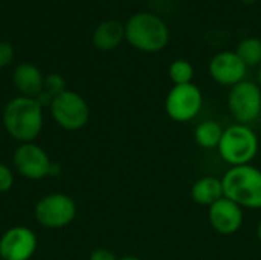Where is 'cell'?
<instances>
[{"instance_id":"obj_8","label":"cell","mask_w":261,"mask_h":260,"mask_svg":"<svg viewBox=\"0 0 261 260\" xmlns=\"http://www.w3.org/2000/svg\"><path fill=\"white\" fill-rule=\"evenodd\" d=\"M34 215L38 224L46 228H63L75 219L76 205L70 196L52 193L37 202Z\"/></svg>"},{"instance_id":"obj_17","label":"cell","mask_w":261,"mask_h":260,"mask_svg":"<svg viewBox=\"0 0 261 260\" xmlns=\"http://www.w3.org/2000/svg\"><path fill=\"white\" fill-rule=\"evenodd\" d=\"M236 54L246 64V67H257L261 63V40L257 37H246L237 44Z\"/></svg>"},{"instance_id":"obj_15","label":"cell","mask_w":261,"mask_h":260,"mask_svg":"<svg viewBox=\"0 0 261 260\" xmlns=\"http://www.w3.org/2000/svg\"><path fill=\"white\" fill-rule=\"evenodd\" d=\"M191 198L199 205L211 207L213 204L225 198L222 179L216 176H203L197 179L191 187Z\"/></svg>"},{"instance_id":"obj_23","label":"cell","mask_w":261,"mask_h":260,"mask_svg":"<svg viewBox=\"0 0 261 260\" xmlns=\"http://www.w3.org/2000/svg\"><path fill=\"white\" fill-rule=\"evenodd\" d=\"M35 100H37V103L44 109V107H50L52 106V101H54V97L52 95H49L47 92H44V90H41L37 97H35Z\"/></svg>"},{"instance_id":"obj_13","label":"cell","mask_w":261,"mask_h":260,"mask_svg":"<svg viewBox=\"0 0 261 260\" xmlns=\"http://www.w3.org/2000/svg\"><path fill=\"white\" fill-rule=\"evenodd\" d=\"M14 84L21 97L35 98L44 84V77L40 69L31 63H21L14 70Z\"/></svg>"},{"instance_id":"obj_12","label":"cell","mask_w":261,"mask_h":260,"mask_svg":"<svg viewBox=\"0 0 261 260\" xmlns=\"http://www.w3.org/2000/svg\"><path fill=\"white\" fill-rule=\"evenodd\" d=\"M243 208L236 202L222 198L211 207H208V221L214 231L223 236L236 234L243 225Z\"/></svg>"},{"instance_id":"obj_2","label":"cell","mask_w":261,"mask_h":260,"mask_svg":"<svg viewBox=\"0 0 261 260\" xmlns=\"http://www.w3.org/2000/svg\"><path fill=\"white\" fill-rule=\"evenodd\" d=\"M223 195L242 208H261V170L252 164L231 167L222 178Z\"/></svg>"},{"instance_id":"obj_21","label":"cell","mask_w":261,"mask_h":260,"mask_svg":"<svg viewBox=\"0 0 261 260\" xmlns=\"http://www.w3.org/2000/svg\"><path fill=\"white\" fill-rule=\"evenodd\" d=\"M14 60V49L8 41H0V69H5Z\"/></svg>"},{"instance_id":"obj_24","label":"cell","mask_w":261,"mask_h":260,"mask_svg":"<svg viewBox=\"0 0 261 260\" xmlns=\"http://www.w3.org/2000/svg\"><path fill=\"white\" fill-rule=\"evenodd\" d=\"M61 173V167L58 164H54L50 166V170H49V176H58Z\"/></svg>"},{"instance_id":"obj_28","label":"cell","mask_w":261,"mask_h":260,"mask_svg":"<svg viewBox=\"0 0 261 260\" xmlns=\"http://www.w3.org/2000/svg\"><path fill=\"white\" fill-rule=\"evenodd\" d=\"M258 86L261 87V63L260 66H258Z\"/></svg>"},{"instance_id":"obj_27","label":"cell","mask_w":261,"mask_h":260,"mask_svg":"<svg viewBox=\"0 0 261 260\" xmlns=\"http://www.w3.org/2000/svg\"><path fill=\"white\" fill-rule=\"evenodd\" d=\"M243 3H246V5H254V3H257L258 0H242Z\"/></svg>"},{"instance_id":"obj_10","label":"cell","mask_w":261,"mask_h":260,"mask_svg":"<svg viewBox=\"0 0 261 260\" xmlns=\"http://www.w3.org/2000/svg\"><path fill=\"white\" fill-rule=\"evenodd\" d=\"M210 77L222 86H236L245 81L248 67L240 57L232 51H223L216 54L208 66Z\"/></svg>"},{"instance_id":"obj_4","label":"cell","mask_w":261,"mask_h":260,"mask_svg":"<svg viewBox=\"0 0 261 260\" xmlns=\"http://www.w3.org/2000/svg\"><path fill=\"white\" fill-rule=\"evenodd\" d=\"M258 136L245 124H234L223 130L217 147L220 158L231 167L251 164L258 155Z\"/></svg>"},{"instance_id":"obj_7","label":"cell","mask_w":261,"mask_h":260,"mask_svg":"<svg viewBox=\"0 0 261 260\" xmlns=\"http://www.w3.org/2000/svg\"><path fill=\"white\" fill-rule=\"evenodd\" d=\"M203 106L202 90L194 84L173 86L165 98V112L176 123L193 121Z\"/></svg>"},{"instance_id":"obj_25","label":"cell","mask_w":261,"mask_h":260,"mask_svg":"<svg viewBox=\"0 0 261 260\" xmlns=\"http://www.w3.org/2000/svg\"><path fill=\"white\" fill-rule=\"evenodd\" d=\"M118 260H142L139 259V257H136V256H125V257H121V259Z\"/></svg>"},{"instance_id":"obj_1","label":"cell","mask_w":261,"mask_h":260,"mask_svg":"<svg viewBox=\"0 0 261 260\" xmlns=\"http://www.w3.org/2000/svg\"><path fill=\"white\" fill-rule=\"evenodd\" d=\"M3 126L17 141L32 143L43 127V107L35 98L15 97L3 109Z\"/></svg>"},{"instance_id":"obj_9","label":"cell","mask_w":261,"mask_h":260,"mask_svg":"<svg viewBox=\"0 0 261 260\" xmlns=\"http://www.w3.org/2000/svg\"><path fill=\"white\" fill-rule=\"evenodd\" d=\"M14 167L15 170L28 179H43L49 176L52 161L47 153L34 143H23L14 152Z\"/></svg>"},{"instance_id":"obj_18","label":"cell","mask_w":261,"mask_h":260,"mask_svg":"<svg viewBox=\"0 0 261 260\" xmlns=\"http://www.w3.org/2000/svg\"><path fill=\"white\" fill-rule=\"evenodd\" d=\"M168 77L174 86L193 83L194 78V67L188 60H174L168 67Z\"/></svg>"},{"instance_id":"obj_14","label":"cell","mask_w":261,"mask_h":260,"mask_svg":"<svg viewBox=\"0 0 261 260\" xmlns=\"http://www.w3.org/2000/svg\"><path fill=\"white\" fill-rule=\"evenodd\" d=\"M125 38V26L118 20H106L96 26L92 40L99 51H113Z\"/></svg>"},{"instance_id":"obj_26","label":"cell","mask_w":261,"mask_h":260,"mask_svg":"<svg viewBox=\"0 0 261 260\" xmlns=\"http://www.w3.org/2000/svg\"><path fill=\"white\" fill-rule=\"evenodd\" d=\"M257 238H258V241L261 242V221L258 222V225H257Z\"/></svg>"},{"instance_id":"obj_11","label":"cell","mask_w":261,"mask_h":260,"mask_svg":"<svg viewBox=\"0 0 261 260\" xmlns=\"http://www.w3.org/2000/svg\"><path fill=\"white\" fill-rule=\"evenodd\" d=\"M37 248V238L28 227H12L0 239L2 260H29Z\"/></svg>"},{"instance_id":"obj_5","label":"cell","mask_w":261,"mask_h":260,"mask_svg":"<svg viewBox=\"0 0 261 260\" xmlns=\"http://www.w3.org/2000/svg\"><path fill=\"white\" fill-rule=\"evenodd\" d=\"M228 109L239 124L249 126L261 115V87L254 81H242L231 87Z\"/></svg>"},{"instance_id":"obj_19","label":"cell","mask_w":261,"mask_h":260,"mask_svg":"<svg viewBox=\"0 0 261 260\" xmlns=\"http://www.w3.org/2000/svg\"><path fill=\"white\" fill-rule=\"evenodd\" d=\"M43 90L55 98V97H58V95H61L63 92L67 90L66 89V80L60 74H49L47 77H44Z\"/></svg>"},{"instance_id":"obj_6","label":"cell","mask_w":261,"mask_h":260,"mask_svg":"<svg viewBox=\"0 0 261 260\" xmlns=\"http://www.w3.org/2000/svg\"><path fill=\"white\" fill-rule=\"evenodd\" d=\"M49 109L55 123L70 132L83 129L90 118L89 104L80 93L72 90H66L55 97Z\"/></svg>"},{"instance_id":"obj_22","label":"cell","mask_w":261,"mask_h":260,"mask_svg":"<svg viewBox=\"0 0 261 260\" xmlns=\"http://www.w3.org/2000/svg\"><path fill=\"white\" fill-rule=\"evenodd\" d=\"M89 260H118V257L106 248H98L90 254Z\"/></svg>"},{"instance_id":"obj_3","label":"cell","mask_w":261,"mask_h":260,"mask_svg":"<svg viewBox=\"0 0 261 260\" xmlns=\"http://www.w3.org/2000/svg\"><path fill=\"white\" fill-rule=\"evenodd\" d=\"M125 26V40L138 51L154 54L162 51L170 40L167 23L156 14L138 12L132 15Z\"/></svg>"},{"instance_id":"obj_16","label":"cell","mask_w":261,"mask_h":260,"mask_svg":"<svg viewBox=\"0 0 261 260\" xmlns=\"http://www.w3.org/2000/svg\"><path fill=\"white\" fill-rule=\"evenodd\" d=\"M223 127L217 121H203L194 130V141L199 147L205 150L217 149L223 135Z\"/></svg>"},{"instance_id":"obj_20","label":"cell","mask_w":261,"mask_h":260,"mask_svg":"<svg viewBox=\"0 0 261 260\" xmlns=\"http://www.w3.org/2000/svg\"><path fill=\"white\" fill-rule=\"evenodd\" d=\"M14 184V175L11 169L6 164L0 162V193H6L12 188Z\"/></svg>"}]
</instances>
